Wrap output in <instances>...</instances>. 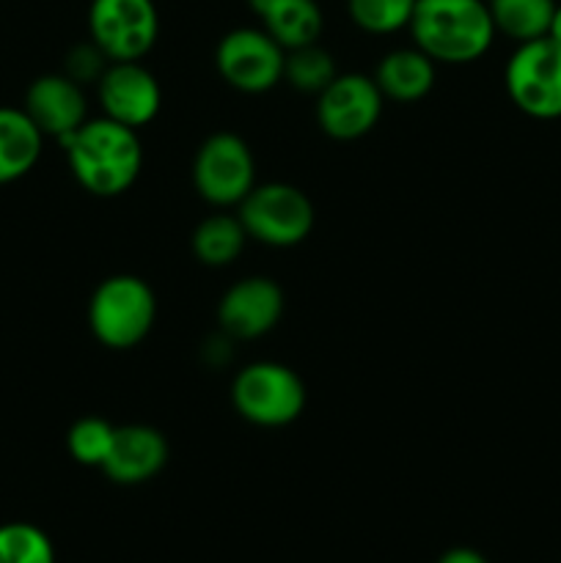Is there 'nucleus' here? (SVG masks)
Here are the masks:
<instances>
[{
    "label": "nucleus",
    "instance_id": "obj_1",
    "mask_svg": "<svg viewBox=\"0 0 561 563\" xmlns=\"http://www.w3.org/2000/svg\"><path fill=\"white\" fill-rule=\"evenodd\" d=\"M69 170L77 185L97 198H116L130 190L143 168V148L138 130L99 115L80 130L61 137Z\"/></svg>",
    "mask_w": 561,
    "mask_h": 563
},
{
    "label": "nucleus",
    "instance_id": "obj_2",
    "mask_svg": "<svg viewBox=\"0 0 561 563\" xmlns=\"http://www.w3.org/2000/svg\"><path fill=\"white\" fill-rule=\"evenodd\" d=\"M407 31L421 53L449 66L484 58L495 42L487 0H418Z\"/></svg>",
    "mask_w": 561,
    "mask_h": 563
},
{
    "label": "nucleus",
    "instance_id": "obj_3",
    "mask_svg": "<svg viewBox=\"0 0 561 563\" xmlns=\"http://www.w3.org/2000/svg\"><path fill=\"white\" fill-rule=\"evenodd\" d=\"M157 319V297L138 275H110L94 289L88 302V328L108 350H132Z\"/></svg>",
    "mask_w": 561,
    "mask_h": 563
},
{
    "label": "nucleus",
    "instance_id": "obj_4",
    "mask_svg": "<svg viewBox=\"0 0 561 563\" xmlns=\"http://www.w3.org/2000/svg\"><path fill=\"white\" fill-rule=\"evenodd\" d=\"M231 405L253 427H289L306 410V385L284 363H248L231 383Z\"/></svg>",
    "mask_w": 561,
    "mask_h": 563
},
{
    "label": "nucleus",
    "instance_id": "obj_5",
    "mask_svg": "<svg viewBox=\"0 0 561 563\" xmlns=\"http://www.w3.org/2000/svg\"><path fill=\"white\" fill-rule=\"evenodd\" d=\"M504 86L528 119H561V44L548 36L517 44L506 60Z\"/></svg>",
    "mask_w": 561,
    "mask_h": 563
},
{
    "label": "nucleus",
    "instance_id": "obj_6",
    "mask_svg": "<svg viewBox=\"0 0 561 563\" xmlns=\"http://www.w3.org/2000/svg\"><path fill=\"white\" fill-rule=\"evenodd\" d=\"M237 218L248 240L270 247H295L311 234L314 203L300 187L286 181H264L248 192Z\"/></svg>",
    "mask_w": 561,
    "mask_h": 563
},
{
    "label": "nucleus",
    "instance_id": "obj_7",
    "mask_svg": "<svg viewBox=\"0 0 561 563\" xmlns=\"http://www.w3.org/2000/svg\"><path fill=\"white\" fill-rule=\"evenodd\" d=\"M193 185L212 207H240L256 187V159L251 146L234 132L209 135L193 159Z\"/></svg>",
    "mask_w": 561,
    "mask_h": 563
},
{
    "label": "nucleus",
    "instance_id": "obj_8",
    "mask_svg": "<svg viewBox=\"0 0 561 563\" xmlns=\"http://www.w3.org/2000/svg\"><path fill=\"white\" fill-rule=\"evenodd\" d=\"M88 36L108 60H141L160 36L154 0H91Z\"/></svg>",
    "mask_w": 561,
    "mask_h": 563
},
{
    "label": "nucleus",
    "instance_id": "obj_9",
    "mask_svg": "<svg viewBox=\"0 0 561 563\" xmlns=\"http://www.w3.org/2000/svg\"><path fill=\"white\" fill-rule=\"evenodd\" d=\"M286 49L264 27H234L215 49V66L234 91L264 93L284 80Z\"/></svg>",
    "mask_w": 561,
    "mask_h": 563
},
{
    "label": "nucleus",
    "instance_id": "obj_10",
    "mask_svg": "<svg viewBox=\"0 0 561 563\" xmlns=\"http://www.w3.org/2000/svg\"><path fill=\"white\" fill-rule=\"evenodd\" d=\"M383 91L374 77L336 75L333 82L317 93V124L333 141H358L377 126L383 115Z\"/></svg>",
    "mask_w": 561,
    "mask_h": 563
},
{
    "label": "nucleus",
    "instance_id": "obj_11",
    "mask_svg": "<svg viewBox=\"0 0 561 563\" xmlns=\"http://www.w3.org/2000/svg\"><path fill=\"white\" fill-rule=\"evenodd\" d=\"M102 115L141 130L157 119L163 108V88L141 60H110L97 80Z\"/></svg>",
    "mask_w": 561,
    "mask_h": 563
},
{
    "label": "nucleus",
    "instance_id": "obj_12",
    "mask_svg": "<svg viewBox=\"0 0 561 563\" xmlns=\"http://www.w3.org/2000/svg\"><path fill=\"white\" fill-rule=\"evenodd\" d=\"M280 317H284V291L264 275L237 280L218 302L220 330L237 341L262 339L280 322Z\"/></svg>",
    "mask_w": 561,
    "mask_h": 563
},
{
    "label": "nucleus",
    "instance_id": "obj_13",
    "mask_svg": "<svg viewBox=\"0 0 561 563\" xmlns=\"http://www.w3.org/2000/svg\"><path fill=\"white\" fill-rule=\"evenodd\" d=\"M22 110L31 115L44 137H55V141L72 135L88 121L86 91L64 71L36 77L28 86Z\"/></svg>",
    "mask_w": 561,
    "mask_h": 563
},
{
    "label": "nucleus",
    "instance_id": "obj_14",
    "mask_svg": "<svg viewBox=\"0 0 561 563\" xmlns=\"http://www.w3.org/2000/svg\"><path fill=\"white\" fill-rule=\"evenodd\" d=\"M168 462V440L160 429L146 423H130V427H116L113 445L99 471L121 487H135L146 484L157 476Z\"/></svg>",
    "mask_w": 561,
    "mask_h": 563
},
{
    "label": "nucleus",
    "instance_id": "obj_15",
    "mask_svg": "<svg viewBox=\"0 0 561 563\" xmlns=\"http://www.w3.org/2000/svg\"><path fill=\"white\" fill-rule=\"evenodd\" d=\"M262 16V27L289 53V49L317 44L322 36L324 16L317 0H251Z\"/></svg>",
    "mask_w": 561,
    "mask_h": 563
},
{
    "label": "nucleus",
    "instance_id": "obj_16",
    "mask_svg": "<svg viewBox=\"0 0 561 563\" xmlns=\"http://www.w3.org/2000/svg\"><path fill=\"white\" fill-rule=\"evenodd\" d=\"M435 60L418 47H399L383 55L374 71V82L385 99L410 104L435 88Z\"/></svg>",
    "mask_w": 561,
    "mask_h": 563
},
{
    "label": "nucleus",
    "instance_id": "obj_17",
    "mask_svg": "<svg viewBox=\"0 0 561 563\" xmlns=\"http://www.w3.org/2000/svg\"><path fill=\"white\" fill-rule=\"evenodd\" d=\"M44 135L22 108H0V185L22 179L42 157Z\"/></svg>",
    "mask_w": 561,
    "mask_h": 563
},
{
    "label": "nucleus",
    "instance_id": "obj_18",
    "mask_svg": "<svg viewBox=\"0 0 561 563\" xmlns=\"http://www.w3.org/2000/svg\"><path fill=\"white\" fill-rule=\"evenodd\" d=\"M495 33L522 44L548 36L556 0H487Z\"/></svg>",
    "mask_w": 561,
    "mask_h": 563
},
{
    "label": "nucleus",
    "instance_id": "obj_19",
    "mask_svg": "<svg viewBox=\"0 0 561 563\" xmlns=\"http://www.w3.org/2000/svg\"><path fill=\"white\" fill-rule=\"evenodd\" d=\"M248 234L234 214H209L193 231V253L207 267H229L245 247Z\"/></svg>",
    "mask_w": 561,
    "mask_h": 563
},
{
    "label": "nucleus",
    "instance_id": "obj_20",
    "mask_svg": "<svg viewBox=\"0 0 561 563\" xmlns=\"http://www.w3.org/2000/svg\"><path fill=\"white\" fill-rule=\"evenodd\" d=\"M336 75H339V71H336L333 55L324 47H319V42L286 53L284 80L289 82L295 91L314 93V97H317V93H322L324 88L333 82Z\"/></svg>",
    "mask_w": 561,
    "mask_h": 563
},
{
    "label": "nucleus",
    "instance_id": "obj_21",
    "mask_svg": "<svg viewBox=\"0 0 561 563\" xmlns=\"http://www.w3.org/2000/svg\"><path fill=\"white\" fill-rule=\"evenodd\" d=\"M418 0H346L350 20L372 36L405 31Z\"/></svg>",
    "mask_w": 561,
    "mask_h": 563
},
{
    "label": "nucleus",
    "instance_id": "obj_22",
    "mask_svg": "<svg viewBox=\"0 0 561 563\" xmlns=\"http://www.w3.org/2000/svg\"><path fill=\"white\" fill-rule=\"evenodd\" d=\"M0 563H55V550L47 533L31 522L0 526Z\"/></svg>",
    "mask_w": 561,
    "mask_h": 563
},
{
    "label": "nucleus",
    "instance_id": "obj_23",
    "mask_svg": "<svg viewBox=\"0 0 561 563\" xmlns=\"http://www.w3.org/2000/svg\"><path fill=\"white\" fill-rule=\"evenodd\" d=\"M116 427L105 418H80L72 423L69 434H66V451L77 465L86 467H102L113 445Z\"/></svg>",
    "mask_w": 561,
    "mask_h": 563
},
{
    "label": "nucleus",
    "instance_id": "obj_24",
    "mask_svg": "<svg viewBox=\"0 0 561 563\" xmlns=\"http://www.w3.org/2000/svg\"><path fill=\"white\" fill-rule=\"evenodd\" d=\"M108 64H110V60L105 58L102 49H99L94 42L77 44V47L72 49L69 55H66V71H64V75H69L72 80L80 82V86H86V82H94V86H97V80L102 77L105 66H108Z\"/></svg>",
    "mask_w": 561,
    "mask_h": 563
},
{
    "label": "nucleus",
    "instance_id": "obj_25",
    "mask_svg": "<svg viewBox=\"0 0 561 563\" xmlns=\"http://www.w3.org/2000/svg\"><path fill=\"white\" fill-rule=\"evenodd\" d=\"M438 563H490V561L473 548H451L440 555Z\"/></svg>",
    "mask_w": 561,
    "mask_h": 563
},
{
    "label": "nucleus",
    "instance_id": "obj_26",
    "mask_svg": "<svg viewBox=\"0 0 561 563\" xmlns=\"http://www.w3.org/2000/svg\"><path fill=\"white\" fill-rule=\"evenodd\" d=\"M548 38H553L556 44H561V3H556V11H553V16H550Z\"/></svg>",
    "mask_w": 561,
    "mask_h": 563
}]
</instances>
